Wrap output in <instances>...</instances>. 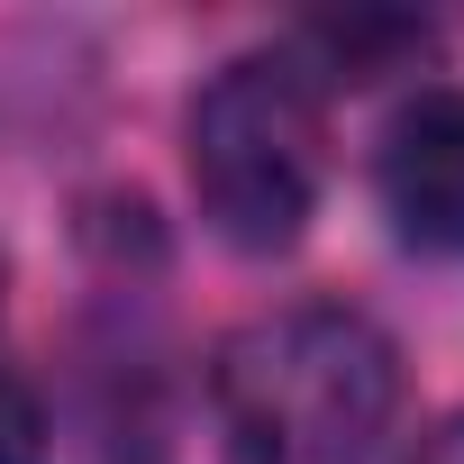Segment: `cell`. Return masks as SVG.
Masks as SVG:
<instances>
[{
  "label": "cell",
  "mask_w": 464,
  "mask_h": 464,
  "mask_svg": "<svg viewBox=\"0 0 464 464\" xmlns=\"http://www.w3.org/2000/svg\"><path fill=\"white\" fill-rule=\"evenodd\" d=\"M209 401L227 464H373L401 410V355L364 310L292 301L218 346Z\"/></svg>",
  "instance_id": "1"
},
{
  "label": "cell",
  "mask_w": 464,
  "mask_h": 464,
  "mask_svg": "<svg viewBox=\"0 0 464 464\" xmlns=\"http://www.w3.org/2000/svg\"><path fill=\"white\" fill-rule=\"evenodd\" d=\"M191 155V200L237 256H283L301 246V227L319 209V173H328V110H319V73L301 55H237L218 64L191 101L182 128Z\"/></svg>",
  "instance_id": "2"
},
{
  "label": "cell",
  "mask_w": 464,
  "mask_h": 464,
  "mask_svg": "<svg viewBox=\"0 0 464 464\" xmlns=\"http://www.w3.org/2000/svg\"><path fill=\"white\" fill-rule=\"evenodd\" d=\"M373 191L419 256H464V82H428L401 101L373 155Z\"/></svg>",
  "instance_id": "3"
},
{
  "label": "cell",
  "mask_w": 464,
  "mask_h": 464,
  "mask_svg": "<svg viewBox=\"0 0 464 464\" xmlns=\"http://www.w3.org/2000/svg\"><path fill=\"white\" fill-rule=\"evenodd\" d=\"M310 46H328V73H319V92H328V82H373L382 55H419L428 28L419 19H319Z\"/></svg>",
  "instance_id": "4"
},
{
  "label": "cell",
  "mask_w": 464,
  "mask_h": 464,
  "mask_svg": "<svg viewBox=\"0 0 464 464\" xmlns=\"http://www.w3.org/2000/svg\"><path fill=\"white\" fill-rule=\"evenodd\" d=\"M0 464H46V410L10 355H0Z\"/></svg>",
  "instance_id": "5"
},
{
  "label": "cell",
  "mask_w": 464,
  "mask_h": 464,
  "mask_svg": "<svg viewBox=\"0 0 464 464\" xmlns=\"http://www.w3.org/2000/svg\"><path fill=\"white\" fill-rule=\"evenodd\" d=\"M410 464H464V410H455V419H437V428L410 446Z\"/></svg>",
  "instance_id": "6"
},
{
  "label": "cell",
  "mask_w": 464,
  "mask_h": 464,
  "mask_svg": "<svg viewBox=\"0 0 464 464\" xmlns=\"http://www.w3.org/2000/svg\"><path fill=\"white\" fill-rule=\"evenodd\" d=\"M0 292H10V256H0Z\"/></svg>",
  "instance_id": "7"
}]
</instances>
